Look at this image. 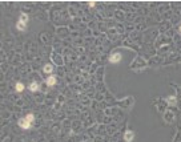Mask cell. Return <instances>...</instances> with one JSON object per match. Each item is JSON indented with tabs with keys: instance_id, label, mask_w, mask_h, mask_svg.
I'll return each mask as SVG.
<instances>
[{
	"instance_id": "cell-6",
	"label": "cell",
	"mask_w": 181,
	"mask_h": 142,
	"mask_svg": "<svg viewBox=\"0 0 181 142\" xmlns=\"http://www.w3.org/2000/svg\"><path fill=\"white\" fill-rule=\"evenodd\" d=\"M19 21H21V23H24V24H27V21H28V15H27V13H20Z\"/></svg>"
},
{
	"instance_id": "cell-3",
	"label": "cell",
	"mask_w": 181,
	"mask_h": 142,
	"mask_svg": "<svg viewBox=\"0 0 181 142\" xmlns=\"http://www.w3.org/2000/svg\"><path fill=\"white\" fill-rule=\"evenodd\" d=\"M121 60V54L120 53H113V54H111V57H109V61L112 62V64H117Z\"/></svg>"
},
{
	"instance_id": "cell-12",
	"label": "cell",
	"mask_w": 181,
	"mask_h": 142,
	"mask_svg": "<svg viewBox=\"0 0 181 142\" xmlns=\"http://www.w3.org/2000/svg\"><path fill=\"white\" fill-rule=\"evenodd\" d=\"M25 118H27V120H28L29 122H33V120H35V116H33V114H27V117H25Z\"/></svg>"
},
{
	"instance_id": "cell-10",
	"label": "cell",
	"mask_w": 181,
	"mask_h": 142,
	"mask_svg": "<svg viewBox=\"0 0 181 142\" xmlns=\"http://www.w3.org/2000/svg\"><path fill=\"white\" fill-rule=\"evenodd\" d=\"M52 70H53V67H52L51 64H47V65L44 67V72H45V73H51Z\"/></svg>"
},
{
	"instance_id": "cell-1",
	"label": "cell",
	"mask_w": 181,
	"mask_h": 142,
	"mask_svg": "<svg viewBox=\"0 0 181 142\" xmlns=\"http://www.w3.org/2000/svg\"><path fill=\"white\" fill-rule=\"evenodd\" d=\"M18 124H19L20 128H23V129H29V128H31V122L27 120L25 117H24V118H20V120L18 121Z\"/></svg>"
},
{
	"instance_id": "cell-14",
	"label": "cell",
	"mask_w": 181,
	"mask_h": 142,
	"mask_svg": "<svg viewBox=\"0 0 181 142\" xmlns=\"http://www.w3.org/2000/svg\"><path fill=\"white\" fill-rule=\"evenodd\" d=\"M180 31H181V27H180Z\"/></svg>"
},
{
	"instance_id": "cell-13",
	"label": "cell",
	"mask_w": 181,
	"mask_h": 142,
	"mask_svg": "<svg viewBox=\"0 0 181 142\" xmlns=\"http://www.w3.org/2000/svg\"><path fill=\"white\" fill-rule=\"evenodd\" d=\"M95 5H96L95 2H91V3H89V7H95Z\"/></svg>"
},
{
	"instance_id": "cell-9",
	"label": "cell",
	"mask_w": 181,
	"mask_h": 142,
	"mask_svg": "<svg viewBox=\"0 0 181 142\" xmlns=\"http://www.w3.org/2000/svg\"><path fill=\"white\" fill-rule=\"evenodd\" d=\"M25 27H27V24H24V23H21V21H19L18 24H16V28H18L19 31H24Z\"/></svg>"
},
{
	"instance_id": "cell-11",
	"label": "cell",
	"mask_w": 181,
	"mask_h": 142,
	"mask_svg": "<svg viewBox=\"0 0 181 142\" xmlns=\"http://www.w3.org/2000/svg\"><path fill=\"white\" fill-rule=\"evenodd\" d=\"M16 90L18 92H23V90H24V85H23L21 82H18L16 84Z\"/></svg>"
},
{
	"instance_id": "cell-8",
	"label": "cell",
	"mask_w": 181,
	"mask_h": 142,
	"mask_svg": "<svg viewBox=\"0 0 181 142\" xmlns=\"http://www.w3.org/2000/svg\"><path fill=\"white\" fill-rule=\"evenodd\" d=\"M29 89H31V90H32V92H36V90L39 89V84H37L36 81H33L32 84H31V85H29Z\"/></svg>"
},
{
	"instance_id": "cell-5",
	"label": "cell",
	"mask_w": 181,
	"mask_h": 142,
	"mask_svg": "<svg viewBox=\"0 0 181 142\" xmlns=\"http://www.w3.org/2000/svg\"><path fill=\"white\" fill-rule=\"evenodd\" d=\"M45 82H47V85H49V86H53L55 84H56V77L55 76H49L48 78L45 80Z\"/></svg>"
},
{
	"instance_id": "cell-7",
	"label": "cell",
	"mask_w": 181,
	"mask_h": 142,
	"mask_svg": "<svg viewBox=\"0 0 181 142\" xmlns=\"http://www.w3.org/2000/svg\"><path fill=\"white\" fill-rule=\"evenodd\" d=\"M165 101H167L169 105H175L176 102H177V100H176V97H175V96H172V97H168V98L165 100Z\"/></svg>"
},
{
	"instance_id": "cell-4",
	"label": "cell",
	"mask_w": 181,
	"mask_h": 142,
	"mask_svg": "<svg viewBox=\"0 0 181 142\" xmlns=\"http://www.w3.org/2000/svg\"><path fill=\"white\" fill-rule=\"evenodd\" d=\"M173 114L172 112H165V114H164V120L167 121V122H172L173 121Z\"/></svg>"
},
{
	"instance_id": "cell-2",
	"label": "cell",
	"mask_w": 181,
	"mask_h": 142,
	"mask_svg": "<svg viewBox=\"0 0 181 142\" xmlns=\"http://www.w3.org/2000/svg\"><path fill=\"white\" fill-rule=\"evenodd\" d=\"M124 138H125V141H127V142H132L133 138H135V133H133L132 130H127V131L124 133Z\"/></svg>"
}]
</instances>
